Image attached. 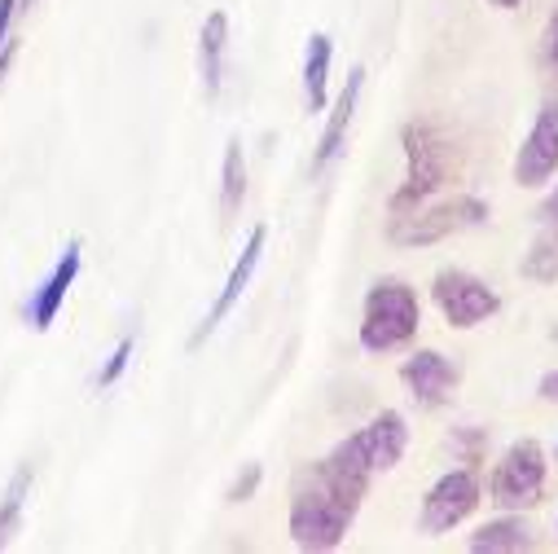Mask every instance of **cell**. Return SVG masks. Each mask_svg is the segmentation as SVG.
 Masks as SVG:
<instances>
[{
    "label": "cell",
    "mask_w": 558,
    "mask_h": 554,
    "mask_svg": "<svg viewBox=\"0 0 558 554\" xmlns=\"http://www.w3.org/2000/svg\"><path fill=\"white\" fill-rule=\"evenodd\" d=\"M488 220V203L475 194H453L440 203H423L409 216H391L387 242L391 246H436L462 229H480Z\"/></svg>",
    "instance_id": "cell-4"
},
{
    "label": "cell",
    "mask_w": 558,
    "mask_h": 554,
    "mask_svg": "<svg viewBox=\"0 0 558 554\" xmlns=\"http://www.w3.org/2000/svg\"><path fill=\"white\" fill-rule=\"evenodd\" d=\"M225 45H229V14L225 10H211L203 32H198V75H203V88L207 97L220 93V80H225Z\"/></svg>",
    "instance_id": "cell-15"
},
{
    "label": "cell",
    "mask_w": 558,
    "mask_h": 554,
    "mask_svg": "<svg viewBox=\"0 0 558 554\" xmlns=\"http://www.w3.org/2000/svg\"><path fill=\"white\" fill-rule=\"evenodd\" d=\"M246 198V159H242V142L225 146V172H220V212L233 216Z\"/></svg>",
    "instance_id": "cell-19"
},
{
    "label": "cell",
    "mask_w": 558,
    "mask_h": 554,
    "mask_svg": "<svg viewBox=\"0 0 558 554\" xmlns=\"http://www.w3.org/2000/svg\"><path fill=\"white\" fill-rule=\"evenodd\" d=\"M554 454H558V449H554Z\"/></svg>",
    "instance_id": "cell-27"
},
{
    "label": "cell",
    "mask_w": 558,
    "mask_h": 554,
    "mask_svg": "<svg viewBox=\"0 0 558 554\" xmlns=\"http://www.w3.org/2000/svg\"><path fill=\"white\" fill-rule=\"evenodd\" d=\"M259 475H264V471H259L255 462H246V471H242V475L233 480V489H229V502H251L255 489H259Z\"/></svg>",
    "instance_id": "cell-24"
},
{
    "label": "cell",
    "mask_w": 558,
    "mask_h": 554,
    "mask_svg": "<svg viewBox=\"0 0 558 554\" xmlns=\"http://www.w3.org/2000/svg\"><path fill=\"white\" fill-rule=\"evenodd\" d=\"M484 489H480V475L475 467H458V471H445L427 497H423V515H417V528H423L427 537H445L453 532L458 523H466L480 506Z\"/></svg>",
    "instance_id": "cell-7"
},
{
    "label": "cell",
    "mask_w": 558,
    "mask_h": 554,
    "mask_svg": "<svg viewBox=\"0 0 558 554\" xmlns=\"http://www.w3.org/2000/svg\"><path fill=\"white\" fill-rule=\"evenodd\" d=\"M369 493V480L339 467L330 454L313 467H304L291 484V541L300 550H313V554H326V550H339L361 502Z\"/></svg>",
    "instance_id": "cell-1"
},
{
    "label": "cell",
    "mask_w": 558,
    "mask_h": 554,
    "mask_svg": "<svg viewBox=\"0 0 558 554\" xmlns=\"http://www.w3.org/2000/svg\"><path fill=\"white\" fill-rule=\"evenodd\" d=\"M484 445H488V436H484L480 427H462V432H453V449L462 454L466 467H475V462L484 458Z\"/></svg>",
    "instance_id": "cell-21"
},
{
    "label": "cell",
    "mask_w": 558,
    "mask_h": 554,
    "mask_svg": "<svg viewBox=\"0 0 558 554\" xmlns=\"http://www.w3.org/2000/svg\"><path fill=\"white\" fill-rule=\"evenodd\" d=\"M132 348H136V344H132V335H123V339L114 344L110 361L97 370V387H114V383H119V374H123V370H128V361H132Z\"/></svg>",
    "instance_id": "cell-20"
},
{
    "label": "cell",
    "mask_w": 558,
    "mask_h": 554,
    "mask_svg": "<svg viewBox=\"0 0 558 554\" xmlns=\"http://www.w3.org/2000/svg\"><path fill=\"white\" fill-rule=\"evenodd\" d=\"M432 300L453 330H471L501 309V296L466 268H440L436 282H432Z\"/></svg>",
    "instance_id": "cell-8"
},
{
    "label": "cell",
    "mask_w": 558,
    "mask_h": 554,
    "mask_svg": "<svg viewBox=\"0 0 558 554\" xmlns=\"http://www.w3.org/2000/svg\"><path fill=\"white\" fill-rule=\"evenodd\" d=\"M541 67H545V75H558V5L541 32Z\"/></svg>",
    "instance_id": "cell-22"
},
{
    "label": "cell",
    "mask_w": 558,
    "mask_h": 554,
    "mask_svg": "<svg viewBox=\"0 0 558 554\" xmlns=\"http://www.w3.org/2000/svg\"><path fill=\"white\" fill-rule=\"evenodd\" d=\"M466 545L475 554H519V550H532V528L514 510H506L501 519H488Z\"/></svg>",
    "instance_id": "cell-16"
},
{
    "label": "cell",
    "mask_w": 558,
    "mask_h": 554,
    "mask_svg": "<svg viewBox=\"0 0 558 554\" xmlns=\"http://www.w3.org/2000/svg\"><path fill=\"white\" fill-rule=\"evenodd\" d=\"M400 146H404V181L396 185L387 212L409 216L423 203H432L453 177H458V146L436 128V123H404L400 128Z\"/></svg>",
    "instance_id": "cell-2"
},
{
    "label": "cell",
    "mask_w": 558,
    "mask_h": 554,
    "mask_svg": "<svg viewBox=\"0 0 558 554\" xmlns=\"http://www.w3.org/2000/svg\"><path fill=\"white\" fill-rule=\"evenodd\" d=\"M519 268H523L527 282H541V287L558 282V185L536 207V242H532V251L523 255Z\"/></svg>",
    "instance_id": "cell-13"
},
{
    "label": "cell",
    "mask_w": 558,
    "mask_h": 554,
    "mask_svg": "<svg viewBox=\"0 0 558 554\" xmlns=\"http://www.w3.org/2000/svg\"><path fill=\"white\" fill-rule=\"evenodd\" d=\"M554 172H558V97H549L536 110L523 146L514 150V185L519 190H541V185L554 181Z\"/></svg>",
    "instance_id": "cell-9"
},
{
    "label": "cell",
    "mask_w": 558,
    "mask_h": 554,
    "mask_svg": "<svg viewBox=\"0 0 558 554\" xmlns=\"http://www.w3.org/2000/svg\"><path fill=\"white\" fill-rule=\"evenodd\" d=\"M361 88H365V71L356 67V71L348 75V84H343V93H339V101H335L330 119H326V132H322L317 155H313V172H326V168L343 155V146H348V128H352L356 106H361Z\"/></svg>",
    "instance_id": "cell-14"
},
{
    "label": "cell",
    "mask_w": 558,
    "mask_h": 554,
    "mask_svg": "<svg viewBox=\"0 0 558 554\" xmlns=\"http://www.w3.org/2000/svg\"><path fill=\"white\" fill-rule=\"evenodd\" d=\"M27 493H32V467H19L5 497H0V550H5L23 523V506H27Z\"/></svg>",
    "instance_id": "cell-18"
},
{
    "label": "cell",
    "mask_w": 558,
    "mask_h": 554,
    "mask_svg": "<svg viewBox=\"0 0 558 554\" xmlns=\"http://www.w3.org/2000/svg\"><path fill=\"white\" fill-rule=\"evenodd\" d=\"M545 480H549V462H545L541 441H532V436L514 441L488 475V502L497 510H527L545 497Z\"/></svg>",
    "instance_id": "cell-5"
},
{
    "label": "cell",
    "mask_w": 558,
    "mask_h": 554,
    "mask_svg": "<svg viewBox=\"0 0 558 554\" xmlns=\"http://www.w3.org/2000/svg\"><path fill=\"white\" fill-rule=\"evenodd\" d=\"M536 396H541V400H558V370L541 374V383H536Z\"/></svg>",
    "instance_id": "cell-25"
},
{
    "label": "cell",
    "mask_w": 558,
    "mask_h": 554,
    "mask_svg": "<svg viewBox=\"0 0 558 554\" xmlns=\"http://www.w3.org/2000/svg\"><path fill=\"white\" fill-rule=\"evenodd\" d=\"M264 242H268V229L264 225H255L251 233H246V246H242V255L233 260V268H229V277H225V287H220V296L211 300V309H207V317L198 322V330L190 335V348H203V339L207 335H216V326L238 309V300L246 296V287H251V277H255V268H259V255H264Z\"/></svg>",
    "instance_id": "cell-10"
},
{
    "label": "cell",
    "mask_w": 558,
    "mask_h": 554,
    "mask_svg": "<svg viewBox=\"0 0 558 554\" xmlns=\"http://www.w3.org/2000/svg\"><path fill=\"white\" fill-rule=\"evenodd\" d=\"M458 378H462L458 365H453L445 352H436V348H417V352L400 365V383L409 387V396H413L417 405H427V409L445 405V400L453 396Z\"/></svg>",
    "instance_id": "cell-11"
},
{
    "label": "cell",
    "mask_w": 558,
    "mask_h": 554,
    "mask_svg": "<svg viewBox=\"0 0 558 554\" xmlns=\"http://www.w3.org/2000/svg\"><path fill=\"white\" fill-rule=\"evenodd\" d=\"M417 326H423V304H417L413 287L396 282V277H383V282L369 287L361 313V348L369 357L404 348L417 335Z\"/></svg>",
    "instance_id": "cell-3"
},
{
    "label": "cell",
    "mask_w": 558,
    "mask_h": 554,
    "mask_svg": "<svg viewBox=\"0 0 558 554\" xmlns=\"http://www.w3.org/2000/svg\"><path fill=\"white\" fill-rule=\"evenodd\" d=\"M36 5V0H0V49L14 40V23Z\"/></svg>",
    "instance_id": "cell-23"
},
{
    "label": "cell",
    "mask_w": 558,
    "mask_h": 554,
    "mask_svg": "<svg viewBox=\"0 0 558 554\" xmlns=\"http://www.w3.org/2000/svg\"><path fill=\"white\" fill-rule=\"evenodd\" d=\"M488 5H497V10H519V0H488Z\"/></svg>",
    "instance_id": "cell-26"
},
{
    "label": "cell",
    "mask_w": 558,
    "mask_h": 554,
    "mask_svg": "<svg viewBox=\"0 0 558 554\" xmlns=\"http://www.w3.org/2000/svg\"><path fill=\"white\" fill-rule=\"evenodd\" d=\"M80 264H84L80 242H71V246L62 251V260L53 264V273L45 277V287L32 296V309H27L32 330H49V326L58 322V313H62V304H66L71 287H75V277H80Z\"/></svg>",
    "instance_id": "cell-12"
},
{
    "label": "cell",
    "mask_w": 558,
    "mask_h": 554,
    "mask_svg": "<svg viewBox=\"0 0 558 554\" xmlns=\"http://www.w3.org/2000/svg\"><path fill=\"white\" fill-rule=\"evenodd\" d=\"M404 445H409V427H404V413L396 409H383L378 419H369L361 432H352L348 441H339L330 449V458L365 480H374L378 471H391L400 458H404Z\"/></svg>",
    "instance_id": "cell-6"
},
{
    "label": "cell",
    "mask_w": 558,
    "mask_h": 554,
    "mask_svg": "<svg viewBox=\"0 0 558 554\" xmlns=\"http://www.w3.org/2000/svg\"><path fill=\"white\" fill-rule=\"evenodd\" d=\"M330 58H335V49H330V36H308V49H304V101H308V110L317 115V110H326V84H330Z\"/></svg>",
    "instance_id": "cell-17"
}]
</instances>
